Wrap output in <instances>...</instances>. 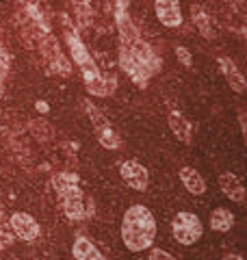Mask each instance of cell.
<instances>
[{
	"label": "cell",
	"mask_w": 247,
	"mask_h": 260,
	"mask_svg": "<svg viewBox=\"0 0 247 260\" xmlns=\"http://www.w3.org/2000/svg\"><path fill=\"white\" fill-rule=\"evenodd\" d=\"M115 28L119 32V65L133 78L137 87H147L150 78L161 70L159 54L143 42L139 28L133 24L126 7L115 9Z\"/></svg>",
	"instance_id": "cell-1"
},
{
	"label": "cell",
	"mask_w": 247,
	"mask_h": 260,
	"mask_svg": "<svg viewBox=\"0 0 247 260\" xmlns=\"http://www.w3.org/2000/svg\"><path fill=\"white\" fill-rule=\"evenodd\" d=\"M63 20V35L65 42L70 46L72 59L76 61V65L82 72V78H85V87L91 95H113L115 87H117V80H115L113 74H102L100 68L96 65V61L91 59L87 46L82 44V39L78 35V30L74 28V24L70 22L68 15H61Z\"/></svg>",
	"instance_id": "cell-2"
},
{
	"label": "cell",
	"mask_w": 247,
	"mask_h": 260,
	"mask_svg": "<svg viewBox=\"0 0 247 260\" xmlns=\"http://www.w3.org/2000/svg\"><path fill=\"white\" fill-rule=\"evenodd\" d=\"M52 189L59 195L61 208L70 221H85L94 215V200L78 186V176L70 169H56L52 174Z\"/></svg>",
	"instance_id": "cell-3"
},
{
	"label": "cell",
	"mask_w": 247,
	"mask_h": 260,
	"mask_svg": "<svg viewBox=\"0 0 247 260\" xmlns=\"http://www.w3.org/2000/svg\"><path fill=\"white\" fill-rule=\"evenodd\" d=\"M156 221L150 208L135 204L121 219V241L130 251H143L154 243Z\"/></svg>",
	"instance_id": "cell-4"
},
{
	"label": "cell",
	"mask_w": 247,
	"mask_h": 260,
	"mask_svg": "<svg viewBox=\"0 0 247 260\" xmlns=\"http://www.w3.org/2000/svg\"><path fill=\"white\" fill-rule=\"evenodd\" d=\"M119 0H72L74 15L80 28L106 35L115 28V9Z\"/></svg>",
	"instance_id": "cell-5"
},
{
	"label": "cell",
	"mask_w": 247,
	"mask_h": 260,
	"mask_svg": "<svg viewBox=\"0 0 247 260\" xmlns=\"http://www.w3.org/2000/svg\"><path fill=\"white\" fill-rule=\"evenodd\" d=\"M35 52L39 54V61L46 68L48 74L63 76V78H68L72 74V63H70L68 56L63 54L61 46H59V42H56V37L52 35V32L37 46Z\"/></svg>",
	"instance_id": "cell-6"
},
{
	"label": "cell",
	"mask_w": 247,
	"mask_h": 260,
	"mask_svg": "<svg viewBox=\"0 0 247 260\" xmlns=\"http://www.w3.org/2000/svg\"><path fill=\"white\" fill-rule=\"evenodd\" d=\"M171 234L178 243L182 245H193L202 239L204 225L200 221V217H195L193 213H178L171 221Z\"/></svg>",
	"instance_id": "cell-7"
},
{
	"label": "cell",
	"mask_w": 247,
	"mask_h": 260,
	"mask_svg": "<svg viewBox=\"0 0 247 260\" xmlns=\"http://www.w3.org/2000/svg\"><path fill=\"white\" fill-rule=\"evenodd\" d=\"M85 109H87V115H89V119H91L94 128H96L98 141H100L104 148H109V150H119L121 148V139H119V135L113 130L111 121L102 115V111L98 107H94L89 100H85Z\"/></svg>",
	"instance_id": "cell-8"
},
{
	"label": "cell",
	"mask_w": 247,
	"mask_h": 260,
	"mask_svg": "<svg viewBox=\"0 0 247 260\" xmlns=\"http://www.w3.org/2000/svg\"><path fill=\"white\" fill-rule=\"evenodd\" d=\"M9 225H11L13 237L20 241H35L41 234L39 223L35 221V217H30L28 213H13L9 217Z\"/></svg>",
	"instance_id": "cell-9"
},
{
	"label": "cell",
	"mask_w": 247,
	"mask_h": 260,
	"mask_svg": "<svg viewBox=\"0 0 247 260\" xmlns=\"http://www.w3.org/2000/svg\"><path fill=\"white\" fill-rule=\"evenodd\" d=\"M119 174L121 178L126 180V184L135 191H145L147 189V182H150V174L147 169L137 160H123L119 165Z\"/></svg>",
	"instance_id": "cell-10"
},
{
	"label": "cell",
	"mask_w": 247,
	"mask_h": 260,
	"mask_svg": "<svg viewBox=\"0 0 247 260\" xmlns=\"http://www.w3.org/2000/svg\"><path fill=\"white\" fill-rule=\"evenodd\" d=\"M156 15L163 26L167 28H178L182 24V13H180V3L178 0H156Z\"/></svg>",
	"instance_id": "cell-11"
},
{
	"label": "cell",
	"mask_w": 247,
	"mask_h": 260,
	"mask_svg": "<svg viewBox=\"0 0 247 260\" xmlns=\"http://www.w3.org/2000/svg\"><path fill=\"white\" fill-rule=\"evenodd\" d=\"M72 256H74V260H106L102 251L96 247V243H91L87 237H76L74 239Z\"/></svg>",
	"instance_id": "cell-12"
},
{
	"label": "cell",
	"mask_w": 247,
	"mask_h": 260,
	"mask_svg": "<svg viewBox=\"0 0 247 260\" xmlns=\"http://www.w3.org/2000/svg\"><path fill=\"white\" fill-rule=\"evenodd\" d=\"M219 186L230 200L236 202V204H243L245 202V189H243V182L238 180V176L230 174V172L221 174L219 176Z\"/></svg>",
	"instance_id": "cell-13"
},
{
	"label": "cell",
	"mask_w": 247,
	"mask_h": 260,
	"mask_svg": "<svg viewBox=\"0 0 247 260\" xmlns=\"http://www.w3.org/2000/svg\"><path fill=\"white\" fill-rule=\"evenodd\" d=\"M219 68H221V72H224L228 85L232 87L236 93H243V91H245V78H243L241 72H238V68L234 65V61L228 59V56H221V59H219Z\"/></svg>",
	"instance_id": "cell-14"
},
{
	"label": "cell",
	"mask_w": 247,
	"mask_h": 260,
	"mask_svg": "<svg viewBox=\"0 0 247 260\" xmlns=\"http://www.w3.org/2000/svg\"><path fill=\"white\" fill-rule=\"evenodd\" d=\"M178 174H180V180H182V184L187 186L189 193L202 195L206 191V182H204V178H202V174L197 172V169H193V167H180Z\"/></svg>",
	"instance_id": "cell-15"
},
{
	"label": "cell",
	"mask_w": 247,
	"mask_h": 260,
	"mask_svg": "<svg viewBox=\"0 0 247 260\" xmlns=\"http://www.w3.org/2000/svg\"><path fill=\"white\" fill-rule=\"evenodd\" d=\"M169 128L182 143H191L193 141V126L189 124V121L180 115L178 111L169 113Z\"/></svg>",
	"instance_id": "cell-16"
},
{
	"label": "cell",
	"mask_w": 247,
	"mask_h": 260,
	"mask_svg": "<svg viewBox=\"0 0 247 260\" xmlns=\"http://www.w3.org/2000/svg\"><path fill=\"white\" fill-rule=\"evenodd\" d=\"M234 225V215L228 208H215L210 213V228L215 232H230Z\"/></svg>",
	"instance_id": "cell-17"
},
{
	"label": "cell",
	"mask_w": 247,
	"mask_h": 260,
	"mask_svg": "<svg viewBox=\"0 0 247 260\" xmlns=\"http://www.w3.org/2000/svg\"><path fill=\"white\" fill-rule=\"evenodd\" d=\"M13 232H11V225H9V217H7L5 213V208L0 206V251H5V249H9L13 245Z\"/></svg>",
	"instance_id": "cell-18"
},
{
	"label": "cell",
	"mask_w": 247,
	"mask_h": 260,
	"mask_svg": "<svg viewBox=\"0 0 247 260\" xmlns=\"http://www.w3.org/2000/svg\"><path fill=\"white\" fill-rule=\"evenodd\" d=\"M7 76H9V50H7L3 32H0V98H3V93H5Z\"/></svg>",
	"instance_id": "cell-19"
},
{
	"label": "cell",
	"mask_w": 247,
	"mask_h": 260,
	"mask_svg": "<svg viewBox=\"0 0 247 260\" xmlns=\"http://www.w3.org/2000/svg\"><path fill=\"white\" fill-rule=\"evenodd\" d=\"M150 260H176L171 254H167V251H163V249H152L150 251Z\"/></svg>",
	"instance_id": "cell-20"
},
{
	"label": "cell",
	"mask_w": 247,
	"mask_h": 260,
	"mask_svg": "<svg viewBox=\"0 0 247 260\" xmlns=\"http://www.w3.org/2000/svg\"><path fill=\"white\" fill-rule=\"evenodd\" d=\"M176 54L182 59V63L184 65H191V52L187 50V48H176Z\"/></svg>",
	"instance_id": "cell-21"
},
{
	"label": "cell",
	"mask_w": 247,
	"mask_h": 260,
	"mask_svg": "<svg viewBox=\"0 0 247 260\" xmlns=\"http://www.w3.org/2000/svg\"><path fill=\"white\" fill-rule=\"evenodd\" d=\"M224 260H243V256H238V254H226Z\"/></svg>",
	"instance_id": "cell-22"
}]
</instances>
